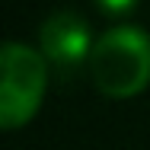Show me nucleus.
I'll return each instance as SVG.
<instances>
[{
    "label": "nucleus",
    "instance_id": "obj_4",
    "mask_svg": "<svg viewBox=\"0 0 150 150\" xmlns=\"http://www.w3.org/2000/svg\"><path fill=\"white\" fill-rule=\"evenodd\" d=\"M137 3H141V0H96V6H99L105 16H112V19H121V16L134 13Z\"/></svg>",
    "mask_w": 150,
    "mask_h": 150
},
{
    "label": "nucleus",
    "instance_id": "obj_2",
    "mask_svg": "<svg viewBox=\"0 0 150 150\" xmlns=\"http://www.w3.org/2000/svg\"><path fill=\"white\" fill-rule=\"evenodd\" d=\"M48 58L42 48L26 42H3L0 48V128L19 131L26 128L48 93Z\"/></svg>",
    "mask_w": 150,
    "mask_h": 150
},
{
    "label": "nucleus",
    "instance_id": "obj_1",
    "mask_svg": "<svg viewBox=\"0 0 150 150\" xmlns=\"http://www.w3.org/2000/svg\"><path fill=\"white\" fill-rule=\"evenodd\" d=\"M96 93L105 99H134L150 86V32L131 23L109 26L96 35L86 61Z\"/></svg>",
    "mask_w": 150,
    "mask_h": 150
},
{
    "label": "nucleus",
    "instance_id": "obj_3",
    "mask_svg": "<svg viewBox=\"0 0 150 150\" xmlns=\"http://www.w3.org/2000/svg\"><path fill=\"white\" fill-rule=\"evenodd\" d=\"M93 45H96V35H93L90 23L80 13H74V10L51 13L42 23V29H38L42 54L48 58L51 67H61V70L86 64L90 54H93Z\"/></svg>",
    "mask_w": 150,
    "mask_h": 150
}]
</instances>
